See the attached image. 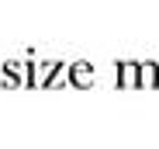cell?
<instances>
[{"label": "cell", "mask_w": 159, "mask_h": 149, "mask_svg": "<svg viewBox=\"0 0 159 149\" xmlns=\"http://www.w3.org/2000/svg\"><path fill=\"white\" fill-rule=\"evenodd\" d=\"M69 83H73L76 90H90V87L97 83V69H93V63H87V59L69 63Z\"/></svg>", "instance_id": "1"}, {"label": "cell", "mask_w": 159, "mask_h": 149, "mask_svg": "<svg viewBox=\"0 0 159 149\" xmlns=\"http://www.w3.org/2000/svg\"><path fill=\"white\" fill-rule=\"evenodd\" d=\"M59 73H62V63H59V59H45V63H38V69H35V87H52Z\"/></svg>", "instance_id": "2"}, {"label": "cell", "mask_w": 159, "mask_h": 149, "mask_svg": "<svg viewBox=\"0 0 159 149\" xmlns=\"http://www.w3.org/2000/svg\"><path fill=\"white\" fill-rule=\"evenodd\" d=\"M118 87L121 90H131V87H139V63H118Z\"/></svg>", "instance_id": "3"}, {"label": "cell", "mask_w": 159, "mask_h": 149, "mask_svg": "<svg viewBox=\"0 0 159 149\" xmlns=\"http://www.w3.org/2000/svg\"><path fill=\"white\" fill-rule=\"evenodd\" d=\"M139 87L142 90L159 87V63H139Z\"/></svg>", "instance_id": "4"}]
</instances>
